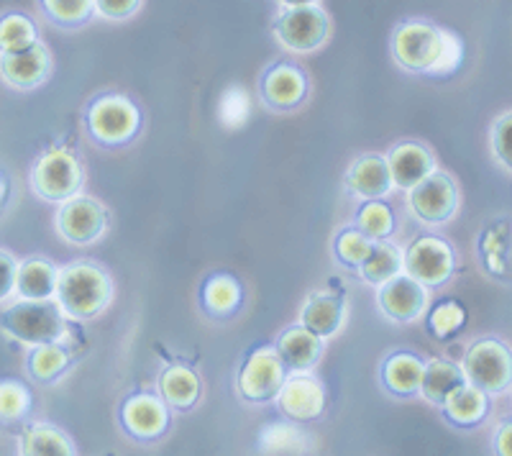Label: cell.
I'll use <instances>...</instances> for the list:
<instances>
[{"mask_svg": "<svg viewBox=\"0 0 512 456\" xmlns=\"http://www.w3.org/2000/svg\"><path fill=\"white\" fill-rule=\"evenodd\" d=\"M52 75V52L44 41H34L16 52H0V80L13 90L41 88Z\"/></svg>", "mask_w": 512, "mask_h": 456, "instance_id": "cell-16", "label": "cell"}, {"mask_svg": "<svg viewBox=\"0 0 512 456\" xmlns=\"http://www.w3.org/2000/svg\"><path fill=\"white\" fill-rule=\"evenodd\" d=\"M244 305V287L228 272H216V275L205 277L200 287V308L205 316L216 318V321H228L241 310Z\"/></svg>", "mask_w": 512, "mask_h": 456, "instance_id": "cell-22", "label": "cell"}, {"mask_svg": "<svg viewBox=\"0 0 512 456\" xmlns=\"http://www.w3.org/2000/svg\"><path fill=\"white\" fill-rule=\"evenodd\" d=\"M344 323L346 300L333 293H313L300 310V326L313 331L323 341L333 339L344 328Z\"/></svg>", "mask_w": 512, "mask_h": 456, "instance_id": "cell-24", "label": "cell"}, {"mask_svg": "<svg viewBox=\"0 0 512 456\" xmlns=\"http://www.w3.org/2000/svg\"><path fill=\"white\" fill-rule=\"evenodd\" d=\"M344 188L359 200H379L390 195L395 188L387 170V159L382 154H361L344 175Z\"/></svg>", "mask_w": 512, "mask_h": 456, "instance_id": "cell-19", "label": "cell"}, {"mask_svg": "<svg viewBox=\"0 0 512 456\" xmlns=\"http://www.w3.org/2000/svg\"><path fill=\"white\" fill-rule=\"evenodd\" d=\"M41 16L57 29L75 31L95 18L93 0H39Z\"/></svg>", "mask_w": 512, "mask_h": 456, "instance_id": "cell-32", "label": "cell"}, {"mask_svg": "<svg viewBox=\"0 0 512 456\" xmlns=\"http://www.w3.org/2000/svg\"><path fill=\"white\" fill-rule=\"evenodd\" d=\"M331 13L320 3L297 8H280L272 21L274 39L292 54H313L323 49L331 39Z\"/></svg>", "mask_w": 512, "mask_h": 456, "instance_id": "cell-5", "label": "cell"}, {"mask_svg": "<svg viewBox=\"0 0 512 456\" xmlns=\"http://www.w3.org/2000/svg\"><path fill=\"white\" fill-rule=\"evenodd\" d=\"M489 400L492 398H489L487 392L466 382L438 410H441L443 421L448 426L459 428V431H469V428H477L487 418Z\"/></svg>", "mask_w": 512, "mask_h": 456, "instance_id": "cell-25", "label": "cell"}, {"mask_svg": "<svg viewBox=\"0 0 512 456\" xmlns=\"http://www.w3.org/2000/svg\"><path fill=\"white\" fill-rule=\"evenodd\" d=\"M461 372L466 382L484 390L489 398H502L512 385V357L502 339L484 336L466 349L461 359Z\"/></svg>", "mask_w": 512, "mask_h": 456, "instance_id": "cell-6", "label": "cell"}, {"mask_svg": "<svg viewBox=\"0 0 512 456\" xmlns=\"http://www.w3.org/2000/svg\"><path fill=\"white\" fill-rule=\"evenodd\" d=\"M285 377L287 369L277 357L274 346H256L241 362L239 375H236V390H239V398L244 403L267 405L274 403Z\"/></svg>", "mask_w": 512, "mask_h": 456, "instance_id": "cell-8", "label": "cell"}, {"mask_svg": "<svg viewBox=\"0 0 512 456\" xmlns=\"http://www.w3.org/2000/svg\"><path fill=\"white\" fill-rule=\"evenodd\" d=\"M351 223L359 228L361 234H367L369 239H374V241L390 239V236L395 234V228H397L395 211H392L390 205L384 203L382 198H379V200H361V205L356 208L354 221H351Z\"/></svg>", "mask_w": 512, "mask_h": 456, "instance_id": "cell-33", "label": "cell"}, {"mask_svg": "<svg viewBox=\"0 0 512 456\" xmlns=\"http://www.w3.org/2000/svg\"><path fill=\"white\" fill-rule=\"evenodd\" d=\"M512 423L510 421H502L500 428H497L495 439H492V446H495V454L500 456H510L512 454Z\"/></svg>", "mask_w": 512, "mask_h": 456, "instance_id": "cell-42", "label": "cell"}, {"mask_svg": "<svg viewBox=\"0 0 512 456\" xmlns=\"http://www.w3.org/2000/svg\"><path fill=\"white\" fill-rule=\"evenodd\" d=\"M425 359H420L415 351L395 349L379 364V385L387 395L397 400L418 398L420 377H423Z\"/></svg>", "mask_w": 512, "mask_h": 456, "instance_id": "cell-17", "label": "cell"}, {"mask_svg": "<svg viewBox=\"0 0 512 456\" xmlns=\"http://www.w3.org/2000/svg\"><path fill=\"white\" fill-rule=\"evenodd\" d=\"M274 403L280 405L282 416L295 423L318 421L326 410V385L320 377L308 372H290L282 382Z\"/></svg>", "mask_w": 512, "mask_h": 456, "instance_id": "cell-14", "label": "cell"}, {"mask_svg": "<svg viewBox=\"0 0 512 456\" xmlns=\"http://www.w3.org/2000/svg\"><path fill=\"white\" fill-rule=\"evenodd\" d=\"M251 116V95L241 85H231L218 100V121L226 131L244 129Z\"/></svg>", "mask_w": 512, "mask_h": 456, "instance_id": "cell-36", "label": "cell"}, {"mask_svg": "<svg viewBox=\"0 0 512 456\" xmlns=\"http://www.w3.org/2000/svg\"><path fill=\"white\" fill-rule=\"evenodd\" d=\"M16 269L18 259L11 252L0 249V303H6L16 290Z\"/></svg>", "mask_w": 512, "mask_h": 456, "instance_id": "cell-41", "label": "cell"}, {"mask_svg": "<svg viewBox=\"0 0 512 456\" xmlns=\"http://www.w3.org/2000/svg\"><path fill=\"white\" fill-rule=\"evenodd\" d=\"M356 272L361 275V280L369 282L372 287L382 285V282H387L390 277L402 272V249L397 244H392L390 239L374 241L372 254L361 262V267Z\"/></svg>", "mask_w": 512, "mask_h": 456, "instance_id": "cell-31", "label": "cell"}, {"mask_svg": "<svg viewBox=\"0 0 512 456\" xmlns=\"http://www.w3.org/2000/svg\"><path fill=\"white\" fill-rule=\"evenodd\" d=\"M82 182H85V170H82L80 159L67 149H49L47 154L36 159L34 170H31V190L36 193V198L54 205L80 193Z\"/></svg>", "mask_w": 512, "mask_h": 456, "instance_id": "cell-7", "label": "cell"}, {"mask_svg": "<svg viewBox=\"0 0 512 456\" xmlns=\"http://www.w3.org/2000/svg\"><path fill=\"white\" fill-rule=\"evenodd\" d=\"M374 239H369L367 234H361L359 228L351 223L344 226L333 239V257L338 264H344L349 269H359L361 262L372 254Z\"/></svg>", "mask_w": 512, "mask_h": 456, "instance_id": "cell-34", "label": "cell"}, {"mask_svg": "<svg viewBox=\"0 0 512 456\" xmlns=\"http://www.w3.org/2000/svg\"><path fill=\"white\" fill-rule=\"evenodd\" d=\"M466 323V310L461 308V303L456 300H441L438 305H433V310L428 313V331L436 336L438 341L454 339Z\"/></svg>", "mask_w": 512, "mask_h": 456, "instance_id": "cell-38", "label": "cell"}, {"mask_svg": "<svg viewBox=\"0 0 512 456\" xmlns=\"http://www.w3.org/2000/svg\"><path fill=\"white\" fill-rule=\"evenodd\" d=\"M384 159H387L392 188L405 190V193L436 170V157L420 141H400Z\"/></svg>", "mask_w": 512, "mask_h": 456, "instance_id": "cell-18", "label": "cell"}, {"mask_svg": "<svg viewBox=\"0 0 512 456\" xmlns=\"http://www.w3.org/2000/svg\"><path fill=\"white\" fill-rule=\"evenodd\" d=\"M54 223L62 241L70 246H90L108 231V211L100 200L77 193L59 203Z\"/></svg>", "mask_w": 512, "mask_h": 456, "instance_id": "cell-11", "label": "cell"}, {"mask_svg": "<svg viewBox=\"0 0 512 456\" xmlns=\"http://www.w3.org/2000/svg\"><path fill=\"white\" fill-rule=\"evenodd\" d=\"M67 369H70V351L64 349L62 341L36 344L26 354V375L36 385H54Z\"/></svg>", "mask_w": 512, "mask_h": 456, "instance_id": "cell-30", "label": "cell"}, {"mask_svg": "<svg viewBox=\"0 0 512 456\" xmlns=\"http://www.w3.org/2000/svg\"><path fill=\"white\" fill-rule=\"evenodd\" d=\"M477 254L482 267L492 280L510 282V221L507 216L489 221L477 239Z\"/></svg>", "mask_w": 512, "mask_h": 456, "instance_id": "cell-21", "label": "cell"}, {"mask_svg": "<svg viewBox=\"0 0 512 456\" xmlns=\"http://www.w3.org/2000/svg\"><path fill=\"white\" fill-rule=\"evenodd\" d=\"M280 8H297V6H313V3H320V0H277Z\"/></svg>", "mask_w": 512, "mask_h": 456, "instance_id": "cell-43", "label": "cell"}, {"mask_svg": "<svg viewBox=\"0 0 512 456\" xmlns=\"http://www.w3.org/2000/svg\"><path fill=\"white\" fill-rule=\"evenodd\" d=\"M157 395L167 403L169 410L187 413V410L198 405L200 395H203V385H200V377L195 369L185 367V364H172V367L159 372Z\"/></svg>", "mask_w": 512, "mask_h": 456, "instance_id": "cell-23", "label": "cell"}, {"mask_svg": "<svg viewBox=\"0 0 512 456\" xmlns=\"http://www.w3.org/2000/svg\"><path fill=\"white\" fill-rule=\"evenodd\" d=\"M21 456H75V441L54 423H31L18 439Z\"/></svg>", "mask_w": 512, "mask_h": 456, "instance_id": "cell-29", "label": "cell"}, {"mask_svg": "<svg viewBox=\"0 0 512 456\" xmlns=\"http://www.w3.org/2000/svg\"><path fill=\"white\" fill-rule=\"evenodd\" d=\"M0 331L24 346L62 341L67 318L54 300H21L0 313Z\"/></svg>", "mask_w": 512, "mask_h": 456, "instance_id": "cell-4", "label": "cell"}, {"mask_svg": "<svg viewBox=\"0 0 512 456\" xmlns=\"http://www.w3.org/2000/svg\"><path fill=\"white\" fill-rule=\"evenodd\" d=\"M323 349H326V341L315 336L313 331H308L305 326H290L285 328L280 336H277V344H274V351L280 362L285 364L287 375L290 372H308L323 357Z\"/></svg>", "mask_w": 512, "mask_h": 456, "instance_id": "cell-20", "label": "cell"}, {"mask_svg": "<svg viewBox=\"0 0 512 456\" xmlns=\"http://www.w3.org/2000/svg\"><path fill=\"white\" fill-rule=\"evenodd\" d=\"M31 392L24 382L0 380V423H16L29 416L31 410Z\"/></svg>", "mask_w": 512, "mask_h": 456, "instance_id": "cell-37", "label": "cell"}, {"mask_svg": "<svg viewBox=\"0 0 512 456\" xmlns=\"http://www.w3.org/2000/svg\"><path fill=\"white\" fill-rule=\"evenodd\" d=\"M466 385V377L459 364L448 362V359H431L425 362L423 377H420L418 395L425 403L441 408L459 387Z\"/></svg>", "mask_w": 512, "mask_h": 456, "instance_id": "cell-26", "label": "cell"}, {"mask_svg": "<svg viewBox=\"0 0 512 456\" xmlns=\"http://www.w3.org/2000/svg\"><path fill=\"white\" fill-rule=\"evenodd\" d=\"M310 95V80L303 67L292 62H274L259 75V100L272 113H292Z\"/></svg>", "mask_w": 512, "mask_h": 456, "instance_id": "cell-13", "label": "cell"}, {"mask_svg": "<svg viewBox=\"0 0 512 456\" xmlns=\"http://www.w3.org/2000/svg\"><path fill=\"white\" fill-rule=\"evenodd\" d=\"M510 126L512 113L505 111L489 129V149H492V157L497 159V164L505 172H510Z\"/></svg>", "mask_w": 512, "mask_h": 456, "instance_id": "cell-39", "label": "cell"}, {"mask_svg": "<svg viewBox=\"0 0 512 456\" xmlns=\"http://www.w3.org/2000/svg\"><path fill=\"white\" fill-rule=\"evenodd\" d=\"M113 300L111 275L100 264L77 262L64 264L57 269V287H54V303L72 321H93L103 313Z\"/></svg>", "mask_w": 512, "mask_h": 456, "instance_id": "cell-2", "label": "cell"}, {"mask_svg": "<svg viewBox=\"0 0 512 456\" xmlns=\"http://www.w3.org/2000/svg\"><path fill=\"white\" fill-rule=\"evenodd\" d=\"M57 264L44 257H29L18 262L16 290L21 300H54L57 287Z\"/></svg>", "mask_w": 512, "mask_h": 456, "instance_id": "cell-27", "label": "cell"}, {"mask_svg": "<svg viewBox=\"0 0 512 456\" xmlns=\"http://www.w3.org/2000/svg\"><path fill=\"white\" fill-rule=\"evenodd\" d=\"M402 272L425 287H441L456 275V252L446 239L423 234L402 252Z\"/></svg>", "mask_w": 512, "mask_h": 456, "instance_id": "cell-9", "label": "cell"}, {"mask_svg": "<svg viewBox=\"0 0 512 456\" xmlns=\"http://www.w3.org/2000/svg\"><path fill=\"white\" fill-rule=\"evenodd\" d=\"M377 305L387 321L392 323H415L428 310V287L420 285L410 275L390 277L387 282L377 285Z\"/></svg>", "mask_w": 512, "mask_h": 456, "instance_id": "cell-15", "label": "cell"}, {"mask_svg": "<svg viewBox=\"0 0 512 456\" xmlns=\"http://www.w3.org/2000/svg\"><path fill=\"white\" fill-rule=\"evenodd\" d=\"M82 126L90 141L103 149L128 147L141 134L144 118L139 106L123 93H103L82 111Z\"/></svg>", "mask_w": 512, "mask_h": 456, "instance_id": "cell-3", "label": "cell"}, {"mask_svg": "<svg viewBox=\"0 0 512 456\" xmlns=\"http://www.w3.org/2000/svg\"><path fill=\"white\" fill-rule=\"evenodd\" d=\"M459 200V185L454 177L438 170L408 190L410 216L425 226H443L454 221L459 213Z\"/></svg>", "mask_w": 512, "mask_h": 456, "instance_id": "cell-10", "label": "cell"}, {"mask_svg": "<svg viewBox=\"0 0 512 456\" xmlns=\"http://www.w3.org/2000/svg\"><path fill=\"white\" fill-rule=\"evenodd\" d=\"M141 6H144V0H93L95 16L111 21V24L131 21L141 11Z\"/></svg>", "mask_w": 512, "mask_h": 456, "instance_id": "cell-40", "label": "cell"}, {"mask_svg": "<svg viewBox=\"0 0 512 456\" xmlns=\"http://www.w3.org/2000/svg\"><path fill=\"white\" fill-rule=\"evenodd\" d=\"M169 413L172 410L157 392H131L118 410V423L128 439H134L136 444H154L167 433L169 421H172Z\"/></svg>", "mask_w": 512, "mask_h": 456, "instance_id": "cell-12", "label": "cell"}, {"mask_svg": "<svg viewBox=\"0 0 512 456\" xmlns=\"http://www.w3.org/2000/svg\"><path fill=\"white\" fill-rule=\"evenodd\" d=\"M390 52L397 67L410 75L446 77L454 75L464 62V41L433 21L410 18L392 31Z\"/></svg>", "mask_w": 512, "mask_h": 456, "instance_id": "cell-1", "label": "cell"}, {"mask_svg": "<svg viewBox=\"0 0 512 456\" xmlns=\"http://www.w3.org/2000/svg\"><path fill=\"white\" fill-rule=\"evenodd\" d=\"M256 449L262 454H313L315 441L295 421H274L259 431Z\"/></svg>", "mask_w": 512, "mask_h": 456, "instance_id": "cell-28", "label": "cell"}, {"mask_svg": "<svg viewBox=\"0 0 512 456\" xmlns=\"http://www.w3.org/2000/svg\"><path fill=\"white\" fill-rule=\"evenodd\" d=\"M39 41V26L26 13H6L0 16V52H16Z\"/></svg>", "mask_w": 512, "mask_h": 456, "instance_id": "cell-35", "label": "cell"}]
</instances>
